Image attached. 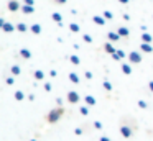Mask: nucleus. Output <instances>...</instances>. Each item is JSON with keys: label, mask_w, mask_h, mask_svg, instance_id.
<instances>
[{"label": "nucleus", "mask_w": 153, "mask_h": 141, "mask_svg": "<svg viewBox=\"0 0 153 141\" xmlns=\"http://www.w3.org/2000/svg\"><path fill=\"white\" fill-rule=\"evenodd\" d=\"M63 115H64V108H61V107L53 108V110L46 115V121H48V123H56V121L59 120Z\"/></svg>", "instance_id": "1"}, {"label": "nucleus", "mask_w": 153, "mask_h": 141, "mask_svg": "<svg viewBox=\"0 0 153 141\" xmlns=\"http://www.w3.org/2000/svg\"><path fill=\"white\" fill-rule=\"evenodd\" d=\"M66 98H68V102H69V103H77V102L81 100L79 94H77L76 90H69V92H68V95H66Z\"/></svg>", "instance_id": "2"}, {"label": "nucleus", "mask_w": 153, "mask_h": 141, "mask_svg": "<svg viewBox=\"0 0 153 141\" xmlns=\"http://www.w3.org/2000/svg\"><path fill=\"white\" fill-rule=\"evenodd\" d=\"M128 59H130V62H133V64H138V62H142V54L137 52V51H132L128 54Z\"/></svg>", "instance_id": "3"}, {"label": "nucleus", "mask_w": 153, "mask_h": 141, "mask_svg": "<svg viewBox=\"0 0 153 141\" xmlns=\"http://www.w3.org/2000/svg\"><path fill=\"white\" fill-rule=\"evenodd\" d=\"M120 134H122L123 138H130L133 134V131H132V128H130V126L123 125V126H120Z\"/></svg>", "instance_id": "4"}, {"label": "nucleus", "mask_w": 153, "mask_h": 141, "mask_svg": "<svg viewBox=\"0 0 153 141\" xmlns=\"http://www.w3.org/2000/svg\"><path fill=\"white\" fill-rule=\"evenodd\" d=\"M15 30H17V26H13L12 23L5 21L4 25H2V31H5V33H12V31H15Z\"/></svg>", "instance_id": "5"}, {"label": "nucleus", "mask_w": 153, "mask_h": 141, "mask_svg": "<svg viewBox=\"0 0 153 141\" xmlns=\"http://www.w3.org/2000/svg\"><path fill=\"white\" fill-rule=\"evenodd\" d=\"M18 8H20V5H18L17 0H10V2H8V10H10V12H17Z\"/></svg>", "instance_id": "6"}, {"label": "nucleus", "mask_w": 153, "mask_h": 141, "mask_svg": "<svg viewBox=\"0 0 153 141\" xmlns=\"http://www.w3.org/2000/svg\"><path fill=\"white\" fill-rule=\"evenodd\" d=\"M92 21H96L99 26L105 25V18H104V16H99V15H94V16H92Z\"/></svg>", "instance_id": "7"}, {"label": "nucleus", "mask_w": 153, "mask_h": 141, "mask_svg": "<svg viewBox=\"0 0 153 141\" xmlns=\"http://www.w3.org/2000/svg\"><path fill=\"white\" fill-rule=\"evenodd\" d=\"M112 58L115 59V61H120V59H123V58H125V52H123L122 49H119V51H115V52L112 54Z\"/></svg>", "instance_id": "8"}, {"label": "nucleus", "mask_w": 153, "mask_h": 141, "mask_svg": "<svg viewBox=\"0 0 153 141\" xmlns=\"http://www.w3.org/2000/svg\"><path fill=\"white\" fill-rule=\"evenodd\" d=\"M140 49H142L143 52H153V48H152V44H150V43H142Z\"/></svg>", "instance_id": "9"}, {"label": "nucleus", "mask_w": 153, "mask_h": 141, "mask_svg": "<svg viewBox=\"0 0 153 141\" xmlns=\"http://www.w3.org/2000/svg\"><path fill=\"white\" fill-rule=\"evenodd\" d=\"M30 30H31L33 35H40V33H41V26L38 25V23H33V25L30 26Z\"/></svg>", "instance_id": "10"}, {"label": "nucleus", "mask_w": 153, "mask_h": 141, "mask_svg": "<svg viewBox=\"0 0 153 141\" xmlns=\"http://www.w3.org/2000/svg\"><path fill=\"white\" fill-rule=\"evenodd\" d=\"M117 33H119L120 36H123V38H125V36H128V35H130L128 28H125V26H120V28L117 30Z\"/></svg>", "instance_id": "11"}, {"label": "nucleus", "mask_w": 153, "mask_h": 141, "mask_svg": "<svg viewBox=\"0 0 153 141\" xmlns=\"http://www.w3.org/2000/svg\"><path fill=\"white\" fill-rule=\"evenodd\" d=\"M107 36H109V39H110V41H119V39L122 38V36H120L119 33H115V31H110Z\"/></svg>", "instance_id": "12"}, {"label": "nucleus", "mask_w": 153, "mask_h": 141, "mask_svg": "<svg viewBox=\"0 0 153 141\" xmlns=\"http://www.w3.org/2000/svg\"><path fill=\"white\" fill-rule=\"evenodd\" d=\"M104 49H105V52H109V54H114V52H115V48L112 46V43H105V44H104Z\"/></svg>", "instance_id": "13"}, {"label": "nucleus", "mask_w": 153, "mask_h": 141, "mask_svg": "<svg viewBox=\"0 0 153 141\" xmlns=\"http://www.w3.org/2000/svg\"><path fill=\"white\" fill-rule=\"evenodd\" d=\"M84 102H86L89 107H91V105H92V107L96 105V98H94L92 95H86V97H84Z\"/></svg>", "instance_id": "14"}, {"label": "nucleus", "mask_w": 153, "mask_h": 141, "mask_svg": "<svg viewBox=\"0 0 153 141\" xmlns=\"http://www.w3.org/2000/svg\"><path fill=\"white\" fill-rule=\"evenodd\" d=\"M20 56H22V58H23V59H30L31 58V52H30V49H20Z\"/></svg>", "instance_id": "15"}, {"label": "nucleus", "mask_w": 153, "mask_h": 141, "mask_svg": "<svg viewBox=\"0 0 153 141\" xmlns=\"http://www.w3.org/2000/svg\"><path fill=\"white\" fill-rule=\"evenodd\" d=\"M69 80L73 82V84H79L81 79H79V75H77L76 72H71V74H69Z\"/></svg>", "instance_id": "16"}, {"label": "nucleus", "mask_w": 153, "mask_h": 141, "mask_svg": "<svg viewBox=\"0 0 153 141\" xmlns=\"http://www.w3.org/2000/svg\"><path fill=\"white\" fill-rule=\"evenodd\" d=\"M22 12L23 13H33L35 8H33V5H27V3H25V5L22 7Z\"/></svg>", "instance_id": "17"}, {"label": "nucleus", "mask_w": 153, "mask_h": 141, "mask_svg": "<svg viewBox=\"0 0 153 141\" xmlns=\"http://www.w3.org/2000/svg\"><path fill=\"white\" fill-rule=\"evenodd\" d=\"M122 72H123V74H127V75H130V74H132V66H130V64H122Z\"/></svg>", "instance_id": "18"}, {"label": "nucleus", "mask_w": 153, "mask_h": 141, "mask_svg": "<svg viewBox=\"0 0 153 141\" xmlns=\"http://www.w3.org/2000/svg\"><path fill=\"white\" fill-rule=\"evenodd\" d=\"M35 79H36V80H43L45 79V72L43 71H40V69H38V71H35Z\"/></svg>", "instance_id": "19"}, {"label": "nucleus", "mask_w": 153, "mask_h": 141, "mask_svg": "<svg viewBox=\"0 0 153 141\" xmlns=\"http://www.w3.org/2000/svg\"><path fill=\"white\" fill-rule=\"evenodd\" d=\"M51 18H53V20H54V21H56V23H59V25H61V21H63V16H61V15H59V13H58V12H54L53 15H51Z\"/></svg>", "instance_id": "20"}, {"label": "nucleus", "mask_w": 153, "mask_h": 141, "mask_svg": "<svg viewBox=\"0 0 153 141\" xmlns=\"http://www.w3.org/2000/svg\"><path fill=\"white\" fill-rule=\"evenodd\" d=\"M13 97H15V100L22 102V100H23V98H25V94H23V92H22V90H17V92H15V95H13Z\"/></svg>", "instance_id": "21"}, {"label": "nucleus", "mask_w": 153, "mask_h": 141, "mask_svg": "<svg viewBox=\"0 0 153 141\" xmlns=\"http://www.w3.org/2000/svg\"><path fill=\"white\" fill-rule=\"evenodd\" d=\"M17 30H18L20 33H25V31L28 30V26L25 25V23H18V25H17Z\"/></svg>", "instance_id": "22"}, {"label": "nucleus", "mask_w": 153, "mask_h": 141, "mask_svg": "<svg viewBox=\"0 0 153 141\" xmlns=\"http://www.w3.org/2000/svg\"><path fill=\"white\" fill-rule=\"evenodd\" d=\"M69 30H71V31H73V33H79V25H77V23H71V25H69Z\"/></svg>", "instance_id": "23"}, {"label": "nucleus", "mask_w": 153, "mask_h": 141, "mask_svg": "<svg viewBox=\"0 0 153 141\" xmlns=\"http://www.w3.org/2000/svg\"><path fill=\"white\" fill-rule=\"evenodd\" d=\"M69 59H71V62H73V64H74V66H79V64H81V59H79V58H77V56H76V54H73V56H71V58H69Z\"/></svg>", "instance_id": "24"}, {"label": "nucleus", "mask_w": 153, "mask_h": 141, "mask_svg": "<svg viewBox=\"0 0 153 141\" xmlns=\"http://www.w3.org/2000/svg\"><path fill=\"white\" fill-rule=\"evenodd\" d=\"M142 41L143 43H152V36H150L148 33H143V35H142Z\"/></svg>", "instance_id": "25"}, {"label": "nucleus", "mask_w": 153, "mask_h": 141, "mask_svg": "<svg viewBox=\"0 0 153 141\" xmlns=\"http://www.w3.org/2000/svg\"><path fill=\"white\" fill-rule=\"evenodd\" d=\"M20 72H22V69L18 67V66H12V74L13 75H18Z\"/></svg>", "instance_id": "26"}, {"label": "nucleus", "mask_w": 153, "mask_h": 141, "mask_svg": "<svg viewBox=\"0 0 153 141\" xmlns=\"http://www.w3.org/2000/svg\"><path fill=\"white\" fill-rule=\"evenodd\" d=\"M104 18H107V20H112V18H114L112 12H109V10H104Z\"/></svg>", "instance_id": "27"}, {"label": "nucleus", "mask_w": 153, "mask_h": 141, "mask_svg": "<svg viewBox=\"0 0 153 141\" xmlns=\"http://www.w3.org/2000/svg\"><path fill=\"white\" fill-rule=\"evenodd\" d=\"M104 89H105L107 92H110V90H112V84H110L109 80H104Z\"/></svg>", "instance_id": "28"}, {"label": "nucleus", "mask_w": 153, "mask_h": 141, "mask_svg": "<svg viewBox=\"0 0 153 141\" xmlns=\"http://www.w3.org/2000/svg\"><path fill=\"white\" fill-rule=\"evenodd\" d=\"M79 110H81V115H84V117H86V115H89V108H87V107H81Z\"/></svg>", "instance_id": "29"}, {"label": "nucleus", "mask_w": 153, "mask_h": 141, "mask_svg": "<svg viewBox=\"0 0 153 141\" xmlns=\"http://www.w3.org/2000/svg\"><path fill=\"white\" fill-rule=\"evenodd\" d=\"M82 39H84L86 43H92V36H91V35H84Z\"/></svg>", "instance_id": "30"}, {"label": "nucleus", "mask_w": 153, "mask_h": 141, "mask_svg": "<svg viewBox=\"0 0 153 141\" xmlns=\"http://www.w3.org/2000/svg\"><path fill=\"white\" fill-rule=\"evenodd\" d=\"M138 107H140V108H146L148 105H146L145 100H138Z\"/></svg>", "instance_id": "31"}, {"label": "nucleus", "mask_w": 153, "mask_h": 141, "mask_svg": "<svg viewBox=\"0 0 153 141\" xmlns=\"http://www.w3.org/2000/svg\"><path fill=\"white\" fill-rule=\"evenodd\" d=\"M94 128L96 130H102V123L100 121H94Z\"/></svg>", "instance_id": "32"}, {"label": "nucleus", "mask_w": 153, "mask_h": 141, "mask_svg": "<svg viewBox=\"0 0 153 141\" xmlns=\"http://www.w3.org/2000/svg\"><path fill=\"white\" fill-rule=\"evenodd\" d=\"M7 84H8V85H13V84H15V79H13V77H8V79H7Z\"/></svg>", "instance_id": "33"}, {"label": "nucleus", "mask_w": 153, "mask_h": 141, "mask_svg": "<svg viewBox=\"0 0 153 141\" xmlns=\"http://www.w3.org/2000/svg\"><path fill=\"white\" fill-rule=\"evenodd\" d=\"M51 89H53V87H51V84H45V90H46V92H51Z\"/></svg>", "instance_id": "34"}, {"label": "nucleus", "mask_w": 153, "mask_h": 141, "mask_svg": "<svg viewBox=\"0 0 153 141\" xmlns=\"http://www.w3.org/2000/svg\"><path fill=\"white\" fill-rule=\"evenodd\" d=\"M86 79H92V72H91V71L86 72Z\"/></svg>", "instance_id": "35"}, {"label": "nucleus", "mask_w": 153, "mask_h": 141, "mask_svg": "<svg viewBox=\"0 0 153 141\" xmlns=\"http://www.w3.org/2000/svg\"><path fill=\"white\" fill-rule=\"evenodd\" d=\"M74 133H76V134H82V130H81V128H76V130H74Z\"/></svg>", "instance_id": "36"}, {"label": "nucleus", "mask_w": 153, "mask_h": 141, "mask_svg": "<svg viewBox=\"0 0 153 141\" xmlns=\"http://www.w3.org/2000/svg\"><path fill=\"white\" fill-rule=\"evenodd\" d=\"M56 74H58L56 71H50V75H51V77H56Z\"/></svg>", "instance_id": "37"}, {"label": "nucleus", "mask_w": 153, "mask_h": 141, "mask_svg": "<svg viewBox=\"0 0 153 141\" xmlns=\"http://www.w3.org/2000/svg\"><path fill=\"white\" fill-rule=\"evenodd\" d=\"M148 87H150V90L153 92V80H150V82H148Z\"/></svg>", "instance_id": "38"}, {"label": "nucleus", "mask_w": 153, "mask_h": 141, "mask_svg": "<svg viewBox=\"0 0 153 141\" xmlns=\"http://www.w3.org/2000/svg\"><path fill=\"white\" fill-rule=\"evenodd\" d=\"M25 3H27V5H33V0H23Z\"/></svg>", "instance_id": "39"}, {"label": "nucleus", "mask_w": 153, "mask_h": 141, "mask_svg": "<svg viewBox=\"0 0 153 141\" xmlns=\"http://www.w3.org/2000/svg\"><path fill=\"white\" fill-rule=\"evenodd\" d=\"M100 141H110V140L107 136H102V138H100Z\"/></svg>", "instance_id": "40"}, {"label": "nucleus", "mask_w": 153, "mask_h": 141, "mask_svg": "<svg viewBox=\"0 0 153 141\" xmlns=\"http://www.w3.org/2000/svg\"><path fill=\"white\" fill-rule=\"evenodd\" d=\"M56 3H66V0H54Z\"/></svg>", "instance_id": "41"}, {"label": "nucleus", "mask_w": 153, "mask_h": 141, "mask_svg": "<svg viewBox=\"0 0 153 141\" xmlns=\"http://www.w3.org/2000/svg\"><path fill=\"white\" fill-rule=\"evenodd\" d=\"M120 3H128V0H119Z\"/></svg>", "instance_id": "42"}, {"label": "nucleus", "mask_w": 153, "mask_h": 141, "mask_svg": "<svg viewBox=\"0 0 153 141\" xmlns=\"http://www.w3.org/2000/svg\"><path fill=\"white\" fill-rule=\"evenodd\" d=\"M30 141H36V140H30Z\"/></svg>", "instance_id": "43"}]
</instances>
